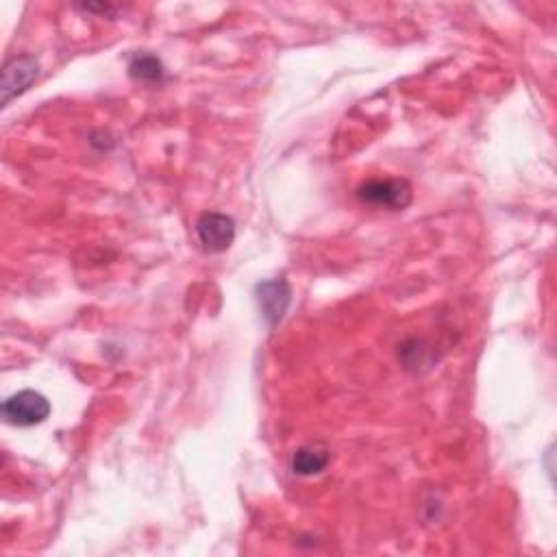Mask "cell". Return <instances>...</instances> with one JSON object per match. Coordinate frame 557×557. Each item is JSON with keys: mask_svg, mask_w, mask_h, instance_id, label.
Returning <instances> with one entry per match:
<instances>
[{"mask_svg": "<svg viewBox=\"0 0 557 557\" xmlns=\"http://www.w3.org/2000/svg\"><path fill=\"white\" fill-rule=\"evenodd\" d=\"M51 414V403L44 394L35 390H22L3 403V416L9 425L33 427L40 425Z\"/></svg>", "mask_w": 557, "mask_h": 557, "instance_id": "6da1fadb", "label": "cell"}, {"mask_svg": "<svg viewBox=\"0 0 557 557\" xmlns=\"http://www.w3.org/2000/svg\"><path fill=\"white\" fill-rule=\"evenodd\" d=\"M360 201L370 207H386V209H403L412 201V188L407 181L401 179H377L364 183L357 190Z\"/></svg>", "mask_w": 557, "mask_h": 557, "instance_id": "7a4b0ae2", "label": "cell"}, {"mask_svg": "<svg viewBox=\"0 0 557 557\" xmlns=\"http://www.w3.org/2000/svg\"><path fill=\"white\" fill-rule=\"evenodd\" d=\"M196 233L207 253H225L235 240V222L227 214H203L196 222Z\"/></svg>", "mask_w": 557, "mask_h": 557, "instance_id": "3957f363", "label": "cell"}, {"mask_svg": "<svg viewBox=\"0 0 557 557\" xmlns=\"http://www.w3.org/2000/svg\"><path fill=\"white\" fill-rule=\"evenodd\" d=\"M257 303L262 309V316L266 318L268 325H279L283 316L288 314L290 303H292V288L288 281L283 279H272L264 281L257 286Z\"/></svg>", "mask_w": 557, "mask_h": 557, "instance_id": "277c9868", "label": "cell"}, {"mask_svg": "<svg viewBox=\"0 0 557 557\" xmlns=\"http://www.w3.org/2000/svg\"><path fill=\"white\" fill-rule=\"evenodd\" d=\"M37 72H40V66H37L33 57L22 55L11 59L3 70V85H0V90H3V105H9L11 98L27 92L29 85L37 79Z\"/></svg>", "mask_w": 557, "mask_h": 557, "instance_id": "5b68a950", "label": "cell"}, {"mask_svg": "<svg viewBox=\"0 0 557 557\" xmlns=\"http://www.w3.org/2000/svg\"><path fill=\"white\" fill-rule=\"evenodd\" d=\"M331 460V455L327 449L320 447H303L294 453L292 457V470L301 477H312L323 473Z\"/></svg>", "mask_w": 557, "mask_h": 557, "instance_id": "8992f818", "label": "cell"}, {"mask_svg": "<svg viewBox=\"0 0 557 557\" xmlns=\"http://www.w3.org/2000/svg\"><path fill=\"white\" fill-rule=\"evenodd\" d=\"M131 77L138 81H148V83H159L164 79V66L162 61L153 55H135L131 61Z\"/></svg>", "mask_w": 557, "mask_h": 557, "instance_id": "52a82bcc", "label": "cell"}]
</instances>
